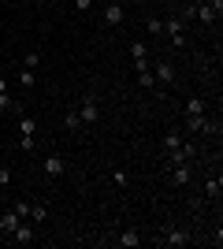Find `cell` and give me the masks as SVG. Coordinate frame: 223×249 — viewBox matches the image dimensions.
<instances>
[{"instance_id":"cell-23","label":"cell","mask_w":223,"mask_h":249,"mask_svg":"<svg viewBox=\"0 0 223 249\" xmlns=\"http://www.w3.org/2000/svg\"><path fill=\"white\" fill-rule=\"evenodd\" d=\"M0 108H4V112H19V104H15V101H11V97H8V89L0 93Z\"/></svg>"},{"instance_id":"cell-33","label":"cell","mask_w":223,"mask_h":249,"mask_svg":"<svg viewBox=\"0 0 223 249\" xmlns=\"http://www.w3.org/2000/svg\"><path fill=\"white\" fill-rule=\"evenodd\" d=\"M130 4H141V0H130Z\"/></svg>"},{"instance_id":"cell-8","label":"cell","mask_w":223,"mask_h":249,"mask_svg":"<svg viewBox=\"0 0 223 249\" xmlns=\"http://www.w3.org/2000/svg\"><path fill=\"white\" fill-rule=\"evenodd\" d=\"M130 60H134V71H145V67H149V49H145V41H134V45H130Z\"/></svg>"},{"instance_id":"cell-29","label":"cell","mask_w":223,"mask_h":249,"mask_svg":"<svg viewBox=\"0 0 223 249\" xmlns=\"http://www.w3.org/2000/svg\"><path fill=\"white\" fill-rule=\"evenodd\" d=\"M11 182V167H0V186H8Z\"/></svg>"},{"instance_id":"cell-10","label":"cell","mask_w":223,"mask_h":249,"mask_svg":"<svg viewBox=\"0 0 223 249\" xmlns=\"http://www.w3.org/2000/svg\"><path fill=\"white\" fill-rule=\"evenodd\" d=\"M119 22H123V4L112 0V4L104 8V26H119Z\"/></svg>"},{"instance_id":"cell-26","label":"cell","mask_w":223,"mask_h":249,"mask_svg":"<svg viewBox=\"0 0 223 249\" xmlns=\"http://www.w3.org/2000/svg\"><path fill=\"white\" fill-rule=\"evenodd\" d=\"M145 30L149 34H164V19H145Z\"/></svg>"},{"instance_id":"cell-18","label":"cell","mask_w":223,"mask_h":249,"mask_svg":"<svg viewBox=\"0 0 223 249\" xmlns=\"http://www.w3.org/2000/svg\"><path fill=\"white\" fill-rule=\"evenodd\" d=\"M34 82H37V74L22 67V71H19V86H22V89H34Z\"/></svg>"},{"instance_id":"cell-31","label":"cell","mask_w":223,"mask_h":249,"mask_svg":"<svg viewBox=\"0 0 223 249\" xmlns=\"http://www.w3.org/2000/svg\"><path fill=\"white\" fill-rule=\"evenodd\" d=\"M4 89H8V82H4V78H0V93H4Z\"/></svg>"},{"instance_id":"cell-27","label":"cell","mask_w":223,"mask_h":249,"mask_svg":"<svg viewBox=\"0 0 223 249\" xmlns=\"http://www.w3.org/2000/svg\"><path fill=\"white\" fill-rule=\"evenodd\" d=\"M11 208H15V212H19L22 219H30V201H15V205H11Z\"/></svg>"},{"instance_id":"cell-2","label":"cell","mask_w":223,"mask_h":249,"mask_svg":"<svg viewBox=\"0 0 223 249\" xmlns=\"http://www.w3.org/2000/svg\"><path fill=\"white\" fill-rule=\"evenodd\" d=\"M97 112H101L97 97H93V93H86L82 101H78V119H82V123H97Z\"/></svg>"},{"instance_id":"cell-32","label":"cell","mask_w":223,"mask_h":249,"mask_svg":"<svg viewBox=\"0 0 223 249\" xmlns=\"http://www.w3.org/2000/svg\"><path fill=\"white\" fill-rule=\"evenodd\" d=\"M0 238H4V223H0Z\"/></svg>"},{"instance_id":"cell-7","label":"cell","mask_w":223,"mask_h":249,"mask_svg":"<svg viewBox=\"0 0 223 249\" xmlns=\"http://www.w3.org/2000/svg\"><path fill=\"white\" fill-rule=\"evenodd\" d=\"M190 178H193L190 160H186V164H171V182H175V186H190Z\"/></svg>"},{"instance_id":"cell-17","label":"cell","mask_w":223,"mask_h":249,"mask_svg":"<svg viewBox=\"0 0 223 249\" xmlns=\"http://www.w3.org/2000/svg\"><path fill=\"white\" fill-rule=\"evenodd\" d=\"M179 19H182V26H186V22H190V19H197V4H193V0H190V4H182Z\"/></svg>"},{"instance_id":"cell-16","label":"cell","mask_w":223,"mask_h":249,"mask_svg":"<svg viewBox=\"0 0 223 249\" xmlns=\"http://www.w3.org/2000/svg\"><path fill=\"white\" fill-rule=\"evenodd\" d=\"M186 115H205V101L201 97H190V101H186Z\"/></svg>"},{"instance_id":"cell-14","label":"cell","mask_w":223,"mask_h":249,"mask_svg":"<svg viewBox=\"0 0 223 249\" xmlns=\"http://www.w3.org/2000/svg\"><path fill=\"white\" fill-rule=\"evenodd\" d=\"M205 119H208V115H186V130H190V134H201Z\"/></svg>"},{"instance_id":"cell-11","label":"cell","mask_w":223,"mask_h":249,"mask_svg":"<svg viewBox=\"0 0 223 249\" xmlns=\"http://www.w3.org/2000/svg\"><path fill=\"white\" fill-rule=\"evenodd\" d=\"M141 242H145V238H141L138 231H123V234L116 238V246L119 249H134V246H141Z\"/></svg>"},{"instance_id":"cell-28","label":"cell","mask_w":223,"mask_h":249,"mask_svg":"<svg viewBox=\"0 0 223 249\" xmlns=\"http://www.w3.org/2000/svg\"><path fill=\"white\" fill-rule=\"evenodd\" d=\"M201 134H212V138H216V134H220V123H212V119H205V130H201Z\"/></svg>"},{"instance_id":"cell-15","label":"cell","mask_w":223,"mask_h":249,"mask_svg":"<svg viewBox=\"0 0 223 249\" xmlns=\"http://www.w3.org/2000/svg\"><path fill=\"white\" fill-rule=\"evenodd\" d=\"M220 194H223V182H220V178H208V182H205V197L220 201Z\"/></svg>"},{"instance_id":"cell-21","label":"cell","mask_w":223,"mask_h":249,"mask_svg":"<svg viewBox=\"0 0 223 249\" xmlns=\"http://www.w3.org/2000/svg\"><path fill=\"white\" fill-rule=\"evenodd\" d=\"M19 149H26V153H34V149H37V138H30V134H19Z\"/></svg>"},{"instance_id":"cell-5","label":"cell","mask_w":223,"mask_h":249,"mask_svg":"<svg viewBox=\"0 0 223 249\" xmlns=\"http://www.w3.org/2000/svg\"><path fill=\"white\" fill-rule=\"evenodd\" d=\"M64 171H67V160L60 153H49V156H45V175H49V178H60Z\"/></svg>"},{"instance_id":"cell-9","label":"cell","mask_w":223,"mask_h":249,"mask_svg":"<svg viewBox=\"0 0 223 249\" xmlns=\"http://www.w3.org/2000/svg\"><path fill=\"white\" fill-rule=\"evenodd\" d=\"M0 223H4V238H8L11 231H15V227L22 223V216L15 212V208H8V212H0Z\"/></svg>"},{"instance_id":"cell-19","label":"cell","mask_w":223,"mask_h":249,"mask_svg":"<svg viewBox=\"0 0 223 249\" xmlns=\"http://www.w3.org/2000/svg\"><path fill=\"white\" fill-rule=\"evenodd\" d=\"M138 86H141V89H153V86H156V78H153L149 67H145V71H138Z\"/></svg>"},{"instance_id":"cell-6","label":"cell","mask_w":223,"mask_h":249,"mask_svg":"<svg viewBox=\"0 0 223 249\" xmlns=\"http://www.w3.org/2000/svg\"><path fill=\"white\" fill-rule=\"evenodd\" d=\"M153 78H156L160 86H171V82H175V63H171V60H156V71H153Z\"/></svg>"},{"instance_id":"cell-3","label":"cell","mask_w":223,"mask_h":249,"mask_svg":"<svg viewBox=\"0 0 223 249\" xmlns=\"http://www.w3.org/2000/svg\"><path fill=\"white\" fill-rule=\"evenodd\" d=\"M220 11H223V0H212V4H197V22H201V26H212V22L220 19Z\"/></svg>"},{"instance_id":"cell-22","label":"cell","mask_w":223,"mask_h":249,"mask_svg":"<svg viewBox=\"0 0 223 249\" xmlns=\"http://www.w3.org/2000/svg\"><path fill=\"white\" fill-rule=\"evenodd\" d=\"M45 216H49V212H45L41 205H30V223H45Z\"/></svg>"},{"instance_id":"cell-13","label":"cell","mask_w":223,"mask_h":249,"mask_svg":"<svg viewBox=\"0 0 223 249\" xmlns=\"http://www.w3.org/2000/svg\"><path fill=\"white\" fill-rule=\"evenodd\" d=\"M19 134L37 138V119H30V115H22V112H19Z\"/></svg>"},{"instance_id":"cell-4","label":"cell","mask_w":223,"mask_h":249,"mask_svg":"<svg viewBox=\"0 0 223 249\" xmlns=\"http://www.w3.org/2000/svg\"><path fill=\"white\" fill-rule=\"evenodd\" d=\"M156 242H160V246H168V249H182L186 242H190V234H186L182 227H168V231H164V238H156Z\"/></svg>"},{"instance_id":"cell-24","label":"cell","mask_w":223,"mask_h":249,"mask_svg":"<svg viewBox=\"0 0 223 249\" xmlns=\"http://www.w3.org/2000/svg\"><path fill=\"white\" fill-rule=\"evenodd\" d=\"M22 67H26V71H37V52H26V56H22Z\"/></svg>"},{"instance_id":"cell-25","label":"cell","mask_w":223,"mask_h":249,"mask_svg":"<svg viewBox=\"0 0 223 249\" xmlns=\"http://www.w3.org/2000/svg\"><path fill=\"white\" fill-rule=\"evenodd\" d=\"M112 182H116L119 190H127V171H123V167H116V171H112Z\"/></svg>"},{"instance_id":"cell-12","label":"cell","mask_w":223,"mask_h":249,"mask_svg":"<svg viewBox=\"0 0 223 249\" xmlns=\"http://www.w3.org/2000/svg\"><path fill=\"white\" fill-rule=\"evenodd\" d=\"M182 142H186V138H182V130H168V134H164V149H168V153L182 149Z\"/></svg>"},{"instance_id":"cell-20","label":"cell","mask_w":223,"mask_h":249,"mask_svg":"<svg viewBox=\"0 0 223 249\" xmlns=\"http://www.w3.org/2000/svg\"><path fill=\"white\" fill-rule=\"evenodd\" d=\"M64 126H67V130H78V126H82V119H78V112H67V115H64Z\"/></svg>"},{"instance_id":"cell-1","label":"cell","mask_w":223,"mask_h":249,"mask_svg":"<svg viewBox=\"0 0 223 249\" xmlns=\"http://www.w3.org/2000/svg\"><path fill=\"white\" fill-rule=\"evenodd\" d=\"M34 231H37V223H30V219H22L19 227H15V231L8 234V242H11V246H30V242H34Z\"/></svg>"},{"instance_id":"cell-30","label":"cell","mask_w":223,"mask_h":249,"mask_svg":"<svg viewBox=\"0 0 223 249\" xmlns=\"http://www.w3.org/2000/svg\"><path fill=\"white\" fill-rule=\"evenodd\" d=\"M74 8H78V11H89V8H93V0H74Z\"/></svg>"}]
</instances>
